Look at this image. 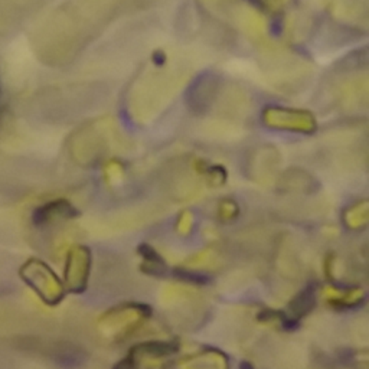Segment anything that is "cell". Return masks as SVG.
Masks as SVG:
<instances>
[{"instance_id": "1", "label": "cell", "mask_w": 369, "mask_h": 369, "mask_svg": "<svg viewBox=\"0 0 369 369\" xmlns=\"http://www.w3.org/2000/svg\"><path fill=\"white\" fill-rule=\"evenodd\" d=\"M0 94H2V87H0ZM0 119H2V107H0Z\"/></svg>"}]
</instances>
